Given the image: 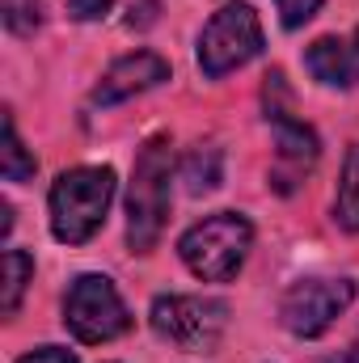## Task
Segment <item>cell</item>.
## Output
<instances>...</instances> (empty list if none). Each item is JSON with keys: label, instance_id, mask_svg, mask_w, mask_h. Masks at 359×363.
<instances>
[{"label": "cell", "instance_id": "obj_1", "mask_svg": "<svg viewBox=\"0 0 359 363\" xmlns=\"http://www.w3.org/2000/svg\"><path fill=\"white\" fill-rule=\"evenodd\" d=\"M170 182H174V148L165 135H153L131 169L127 186V245L136 254H148L170 220Z\"/></svg>", "mask_w": 359, "mask_h": 363}, {"label": "cell", "instance_id": "obj_2", "mask_svg": "<svg viewBox=\"0 0 359 363\" xmlns=\"http://www.w3.org/2000/svg\"><path fill=\"white\" fill-rule=\"evenodd\" d=\"M114 199V169L110 165H81L64 169L51 186V233L64 245H85L106 224Z\"/></svg>", "mask_w": 359, "mask_h": 363}, {"label": "cell", "instance_id": "obj_3", "mask_svg": "<svg viewBox=\"0 0 359 363\" xmlns=\"http://www.w3.org/2000/svg\"><path fill=\"white\" fill-rule=\"evenodd\" d=\"M254 245V224L241 211H216L186 228L178 241L182 262L203 283H228L245 267V254Z\"/></svg>", "mask_w": 359, "mask_h": 363}, {"label": "cell", "instance_id": "obj_4", "mask_svg": "<svg viewBox=\"0 0 359 363\" xmlns=\"http://www.w3.org/2000/svg\"><path fill=\"white\" fill-rule=\"evenodd\" d=\"M64 325L77 342H114L131 330V313L106 274H81L64 296Z\"/></svg>", "mask_w": 359, "mask_h": 363}, {"label": "cell", "instance_id": "obj_5", "mask_svg": "<svg viewBox=\"0 0 359 363\" xmlns=\"http://www.w3.org/2000/svg\"><path fill=\"white\" fill-rule=\"evenodd\" d=\"M153 330L182 351H216L224 330H228V304L224 300H203V296H157L148 313Z\"/></svg>", "mask_w": 359, "mask_h": 363}, {"label": "cell", "instance_id": "obj_6", "mask_svg": "<svg viewBox=\"0 0 359 363\" xmlns=\"http://www.w3.org/2000/svg\"><path fill=\"white\" fill-rule=\"evenodd\" d=\"M267 123L275 127V190L292 194L296 182H304V174L317 165L321 157V144L313 135L309 123L292 118L287 110V89H283V72H270L267 77Z\"/></svg>", "mask_w": 359, "mask_h": 363}, {"label": "cell", "instance_id": "obj_7", "mask_svg": "<svg viewBox=\"0 0 359 363\" xmlns=\"http://www.w3.org/2000/svg\"><path fill=\"white\" fill-rule=\"evenodd\" d=\"M263 51V21L250 4H224L199 34V68L220 81Z\"/></svg>", "mask_w": 359, "mask_h": 363}, {"label": "cell", "instance_id": "obj_8", "mask_svg": "<svg viewBox=\"0 0 359 363\" xmlns=\"http://www.w3.org/2000/svg\"><path fill=\"white\" fill-rule=\"evenodd\" d=\"M355 300L351 279H300L287 287L279 317L296 338H321Z\"/></svg>", "mask_w": 359, "mask_h": 363}, {"label": "cell", "instance_id": "obj_9", "mask_svg": "<svg viewBox=\"0 0 359 363\" xmlns=\"http://www.w3.org/2000/svg\"><path fill=\"white\" fill-rule=\"evenodd\" d=\"M161 81H170V64L153 51H136V55H123L118 64L106 68V77L93 85V106H118L127 97L144 89H157Z\"/></svg>", "mask_w": 359, "mask_h": 363}, {"label": "cell", "instance_id": "obj_10", "mask_svg": "<svg viewBox=\"0 0 359 363\" xmlns=\"http://www.w3.org/2000/svg\"><path fill=\"white\" fill-rule=\"evenodd\" d=\"M304 64L321 85H334V89L359 85V30L351 38H317L304 51Z\"/></svg>", "mask_w": 359, "mask_h": 363}, {"label": "cell", "instance_id": "obj_11", "mask_svg": "<svg viewBox=\"0 0 359 363\" xmlns=\"http://www.w3.org/2000/svg\"><path fill=\"white\" fill-rule=\"evenodd\" d=\"M334 220H338L347 233H359V144L347 152V161H343L338 199H334Z\"/></svg>", "mask_w": 359, "mask_h": 363}, {"label": "cell", "instance_id": "obj_12", "mask_svg": "<svg viewBox=\"0 0 359 363\" xmlns=\"http://www.w3.org/2000/svg\"><path fill=\"white\" fill-rule=\"evenodd\" d=\"M182 178L190 186V194H203V190H216L220 178H224V152L220 148H194L182 165Z\"/></svg>", "mask_w": 359, "mask_h": 363}, {"label": "cell", "instance_id": "obj_13", "mask_svg": "<svg viewBox=\"0 0 359 363\" xmlns=\"http://www.w3.org/2000/svg\"><path fill=\"white\" fill-rule=\"evenodd\" d=\"M34 169H38V161L26 152V144H21V135H17V123H13V114H4L0 174H4V182H26V178H34Z\"/></svg>", "mask_w": 359, "mask_h": 363}, {"label": "cell", "instance_id": "obj_14", "mask_svg": "<svg viewBox=\"0 0 359 363\" xmlns=\"http://www.w3.org/2000/svg\"><path fill=\"white\" fill-rule=\"evenodd\" d=\"M30 274H34V258H30L26 250H9V254H4V296H0V313H4V317L17 313Z\"/></svg>", "mask_w": 359, "mask_h": 363}, {"label": "cell", "instance_id": "obj_15", "mask_svg": "<svg viewBox=\"0 0 359 363\" xmlns=\"http://www.w3.org/2000/svg\"><path fill=\"white\" fill-rule=\"evenodd\" d=\"M4 26L13 34H34L43 26V0H4Z\"/></svg>", "mask_w": 359, "mask_h": 363}, {"label": "cell", "instance_id": "obj_16", "mask_svg": "<svg viewBox=\"0 0 359 363\" xmlns=\"http://www.w3.org/2000/svg\"><path fill=\"white\" fill-rule=\"evenodd\" d=\"M275 9H279V21H283L287 30H300V26L321 9V0H275Z\"/></svg>", "mask_w": 359, "mask_h": 363}, {"label": "cell", "instance_id": "obj_17", "mask_svg": "<svg viewBox=\"0 0 359 363\" xmlns=\"http://www.w3.org/2000/svg\"><path fill=\"white\" fill-rule=\"evenodd\" d=\"M114 0H68V13L77 21H93V17H106Z\"/></svg>", "mask_w": 359, "mask_h": 363}, {"label": "cell", "instance_id": "obj_18", "mask_svg": "<svg viewBox=\"0 0 359 363\" xmlns=\"http://www.w3.org/2000/svg\"><path fill=\"white\" fill-rule=\"evenodd\" d=\"M17 363H77V355H72V351H64V347H38V351L21 355Z\"/></svg>", "mask_w": 359, "mask_h": 363}, {"label": "cell", "instance_id": "obj_19", "mask_svg": "<svg viewBox=\"0 0 359 363\" xmlns=\"http://www.w3.org/2000/svg\"><path fill=\"white\" fill-rule=\"evenodd\" d=\"M347 363H359V338H355V347H351V355H347Z\"/></svg>", "mask_w": 359, "mask_h": 363}]
</instances>
